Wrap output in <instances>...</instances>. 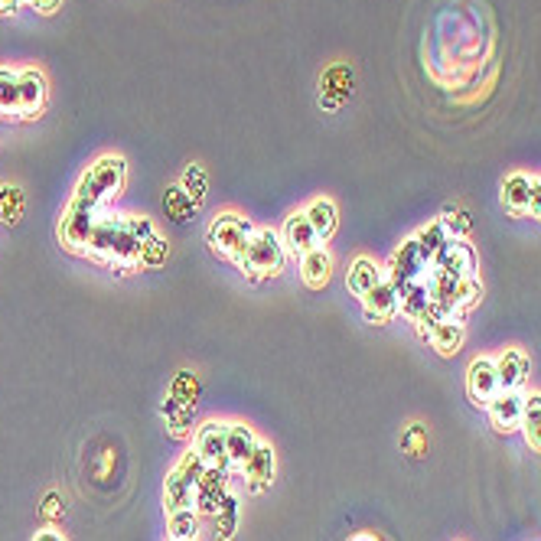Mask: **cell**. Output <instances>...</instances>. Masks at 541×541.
<instances>
[{"mask_svg":"<svg viewBox=\"0 0 541 541\" xmlns=\"http://www.w3.org/2000/svg\"><path fill=\"white\" fill-rule=\"evenodd\" d=\"M141 242L131 232L128 216H111L102 212V219L95 222V232L88 238L85 258H92L98 264H108L115 271H141Z\"/></svg>","mask_w":541,"mask_h":541,"instance_id":"6da1fadb","label":"cell"},{"mask_svg":"<svg viewBox=\"0 0 541 541\" xmlns=\"http://www.w3.org/2000/svg\"><path fill=\"white\" fill-rule=\"evenodd\" d=\"M124 183H128V160L121 154H105L88 163V170L79 176L72 196H79L98 209H108L124 193Z\"/></svg>","mask_w":541,"mask_h":541,"instance_id":"7a4b0ae2","label":"cell"},{"mask_svg":"<svg viewBox=\"0 0 541 541\" xmlns=\"http://www.w3.org/2000/svg\"><path fill=\"white\" fill-rule=\"evenodd\" d=\"M287 258H291V255H287V248L281 242V232L258 225L255 235H251L248 248H245V255L238 258L235 268L242 271L248 281H271V278H278V274L284 271Z\"/></svg>","mask_w":541,"mask_h":541,"instance_id":"3957f363","label":"cell"},{"mask_svg":"<svg viewBox=\"0 0 541 541\" xmlns=\"http://www.w3.org/2000/svg\"><path fill=\"white\" fill-rule=\"evenodd\" d=\"M255 229L258 225L245 216H238V212H219V216L209 222L206 242L212 248V255L238 264V258L245 255V248L251 242V235H255Z\"/></svg>","mask_w":541,"mask_h":541,"instance_id":"277c9868","label":"cell"},{"mask_svg":"<svg viewBox=\"0 0 541 541\" xmlns=\"http://www.w3.org/2000/svg\"><path fill=\"white\" fill-rule=\"evenodd\" d=\"M206 463L196 450H186L180 463L167 473V483H163V509L176 512V509H193L196 499V486L203 480Z\"/></svg>","mask_w":541,"mask_h":541,"instance_id":"5b68a950","label":"cell"},{"mask_svg":"<svg viewBox=\"0 0 541 541\" xmlns=\"http://www.w3.org/2000/svg\"><path fill=\"white\" fill-rule=\"evenodd\" d=\"M102 212L105 209H98L92 203H85V199L72 196L66 212H62V219H59V242L66 245L72 255H85L88 238H92L95 222L102 219Z\"/></svg>","mask_w":541,"mask_h":541,"instance_id":"8992f818","label":"cell"},{"mask_svg":"<svg viewBox=\"0 0 541 541\" xmlns=\"http://www.w3.org/2000/svg\"><path fill=\"white\" fill-rule=\"evenodd\" d=\"M496 362V375H499V392H522L528 382V372H532V359L528 352L519 346L502 349L499 356H493Z\"/></svg>","mask_w":541,"mask_h":541,"instance_id":"52a82bcc","label":"cell"},{"mask_svg":"<svg viewBox=\"0 0 541 541\" xmlns=\"http://www.w3.org/2000/svg\"><path fill=\"white\" fill-rule=\"evenodd\" d=\"M532 193H535V176L509 173L499 186V203L512 219H525L532 216Z\"/></svg>","mask_w":541,"mask_h":541,"instance_id":"ba28073f","label":"cell"},{"mask_svg":"<svg viewBox=\"0 0 541 541\" xmlns=\"http://www.w3.org/2000/svg\"><path fill=\"white\" fill-rule=\"evenodd\" d=\"M467 392L476 408H486L489 401L499 395V375H496V362L493 356H480L470 362L467 369Z\"/></svg>","mask_w":541,"mask_h":541,"instance_id":"9c48e42d","label":"cell"},{"mask_svg":"<svg viewBox=\"0 0 541 541\" xmlns=\"http://www.w3.org/2000/svg\"><path fill=\"white\" fill-rule=\"evenodd\" d=\"M225 437H229V424H222V421H206L196 431L193 450H196L199 457H203L206 467H229V454H225Z\"/></svg>","mask_w":541,"mask_h":541,"instance_id":"30bf717a","label":"cell"},{"mask_svg":"<svg viewBox=\"0 0 541 541\" xmlns=\"http://www.w3.org/2000/svg\"><path fill=\"white\" fill-rule=\"evenodd\" d=\"M434 271L454 274V278H476V251L467 238H447V245L434 258Z\"/></svg>","mask_w":541,"mask_h":541,"instance_id":"8fae6325","label":"cell"},{"mask_svg":"<svg viewBox=\"0 0 541 541\" xmlns=\"http://www.w3.org/2000/svg\"><path fill=\"white\" fill-rule=\"evenodd\" d=\"M229 467H206L203 473V480H199L196 486V499H193V509L199 515H216L219 506H222V499L229 496Z\"/></svg>","mask_w":541,"mask_h":541,"instance_id":"7c38bea8","label":"cell"},{"mask_svg":"<svg viewBox=\"0 0 541 541\" xmlns=\"http://www.w3.org/2000/svg\"><path fill=\"white\" fill-rule=\"evenodd\" d=\"M362 310H366V320L382 326V323H392L398 313H401V294L392 278H385L375 291H369L362 297Z\"/></svg>","mask_w":541,"mask_h":541,"instance_id":"4fadbf2b","label":"cell"},{"mask_svg":"<svg viewBox=\"0 0 541 541\" xmlns=\"http://www.w3.org/2000/svg\"><path fill=\"white\" fill-rule=\"evenodd\" d=\"M49 102V82L40 69H20V108H23V121L40 118Z\"/></svg>","mask_w":541,"mask_h":541,"instance_id":"5bb4252c","label":"cell"},{"mask_svg":"<svg viewBox=\"0 0 541 541\" xmlns=\"http://www.w3.org/2000/svg\"><path fill=\"white\" fill-rule=\"evenodd\" d=\"M522 408H525V392H499L486 405L489 424H493L499 434H515L522 424Z\"/></svg>","mask_w":541,"mask_h":541,"instance_id":"9a60e30c","label":"cell"},{"mask_svg":"<svg viewBox=\"0 0 541 541\" xmlns=\"http://www.w3.org/2000/svg\"><path fill=\"white\" fill-rule=\"evenodd\" d=\"M281 242H284L287 255H291V258H304L310 248L320 245V238H317V232H313L310 219L304 216V209L291 212V216L284 219V225H281Z\"/></svg>","mask_w":541,"mask_h":541,"instance_id":"2e32d148","label":"cell"},{"mask_svg":"<svg viewBox=\"0 0 541 541\" xmlns=\"http://www.w3.org/2000/svg\"><path fill=\"white\" fill-rule=\"evenodd\" d=\"M274 470H278V460H274V447L271 444H264V440H258V447H255V454H251L245 460V480H248V489L251 493H264L271 483H274Z\"/></svg>","mask_w":541,"mask_h":541,"instance_id":"e0dca14e","label":"cell"},{"mask_svg":"<svg viewBox=\"0 0 541 541\" xmlns=\"http://www.w3.org/2000/svg\"><path fill=\"white\" fill-rule=\"evenodd\" d=\"M388 278L385 274V268L375 258H369V255H359V258H352V264H349V271H346V287H349V294L352 297H366L369 291H375L382 281Z\"/></svg>","mask_w":541,"mask_h":541,"instance_id":"ac0fdd59","label":"cell"},{"mask_svg":"<svg viewBox=\"0 0 541 541\" xmlns=\"http://www.w3.org/2000/svg\"><path fill=\"white\" fill-rule=\"evenodd\" d=\"M427 343H431L437 349V356L444 359H454L457 352L463 349V343H467V323H463V317H447L440 320L431 333H427Z\"/></svg>","mask_w":541,"mask_h":541,"instance_id":"d6986e66","label":"cell"},{"mask_svg":"<svg viewBox=\"0 0 541 541\" xmlns=\"http://www.w3.org/2000/svg\"><path fill=\"white\" fill-rule=\"evenodd\" d=\"M333 278V255L326 245H317L310 248L304 258H300V281H304V287H310V291H323L326 284H330Z\"/></svg>","mask_w":541,"mask_h":541,"instance_id":"ffe728a7","label":"cell"},{"mask_svg":"<svg viewBox=\"0 0 541 541\" xmlns=\"http://www.w3.org/2000/svg\"><path fill=\"white\" fill-rule=\"evenodd\" d=\"M304 216L310 219L313 232H317V238H320V245L330 242L333 232H336V225H339V206L333 203V199L330 196L310 199V203L304 206Z\"/></svg>","mask_w":541,"mask_h":541,"instance_id":"44dd1931","label":"cell"},{"mask_svg":"<svg viewBox=\"0 0 541 541\" xmlns=\"http://www.w3.org/2000/svg\"><path fill=\"white\" fill-rule=\"evenodd\" d=\"M258 447V434L255 427L248 424H229V437H225V454H229V467L242 470L245 460L255 454Z\"/></svg>","mask_w":541,"mask_h":541,"instance_id":"7402d4cb","label":"cell"},{"mask_svg":"<svg viewBox=\"0 0 541 541\" xmlns=\"http://www.w3.org/2000/svg\"><path fill=\"white\" fill-rule=\"evenodd\" d=\"M0 121H23V108H20V69L0 66Z\"/></svg>","mask_w":541,"mask_h":541,"instance_id":"603a6c76","label":"cell"},{"mask_svg":"<svg viewBox=\"0 0 541 541\" xmlns=\"http://www.w3.org/2000/svg\"><path fill=\"white\" fill-rule=\"evenodd\" d=\"M519 431L525 437V444L541 454V392L525 395V408H522V424Z\"/></svg>","mask_w":541,"mask_h":541,"instance_id":"cb8c5ba5","label":"cell"},{"mask_svg":"<svg viewBox=\"0 0 541 541\" xmlns=\"http://www.w3.org/2000/svg\"><path fill=\"white\" fill-rule=\"evenodd\" d=\"M199 206L193 203V196L183 190V186H170L167 193H163V212H167L170 222H190L193 212Z\"/></svg>","mask_w":541,"mask_h":541,"instance_id":"d4e9b609","label":"cell"},{"mask_svg":"<svg viewBox=\"0 0 541 541\" xmlns=\"http://www.w3.org/2000/svg\"><path fill=\"white\" fill-rule=\"evenodd\" d=\"M170 541H196L199 538V512L196 509H176L167 519Z\"/></svg>","mask_w":541,"mask_h":541,"instance_id":"484cf974","label":"cell"},{"mask_svg":"<svg viewBox=\"0 0 541 541\" xmlns=\"http://www.w3.org/2000/svg\"><path fill=\"white\" fill-rule=\"evenodd\" d=\"M212 519H216V538H219V541H232L235 532H238V499H235L232 493L225 496L219 512L212 515Z\"/></svg>","mask_w":541,"mask_h":541,"instance_id":"4316f807","label":"cell"},{"mask_svg":"<svg viewBox=\"0 0 541 541\" xmlns=\"http://www.w3.org/2000/svg\"><path fill=\"white\" fill-rule=\"evenodd\" d=\"M163 418H167L170 431L180 437V434H186V427L193 424V405H183V401H176V398L163 401Z\"/></svg>","mask_w":541,"mask_h":541,"instance_id":"83f0119b","label":"cell"},{"mask_svg":"<svg viewBox=\"0 0 541 541\" xmlns=\"http://www.w3.org/2000/svg\"><path fill=\"white\" fill-rule=\"evenodd\" d=\"M20 216H23V193H20V186L4 183V186H0V222L14 225Z\"/></svg>","mask_w":541,"mask_h":541,"instance_id":"f1b7e54d","label":"cell"},{"mask_svg":"<svg viewBox=\"0 0 541 541\" xmlns=\"http://www.w3.org/2000/svg\"><path fill=\"white\" fill-rule=\"evenodd\" d=\"M180 186L186 193L193 196V203L196 206H203V199H206V190H209V180H206V170L199 167V163H190V167L183 170V180Z\"/></svg>","mask_w":541,"mask_h":541,"instance_id":"f546056e","label":"cell"},{"mask_svg":"<svg viewBox=\"0 0 541 541\" xmlns=\"http://www.w3.org/2000/svg\"><path fill=\"white\" fill-rule=\"evenodd\" d=\"M440 225H444L450 238H467V232H470V219L460 206H447L440 212Z\"/></svg>","mask_w":541,"mask_h":541,"instance_id":"4dcf8cb0","label":"cell"},{"mask_svg":"<svg viewBox=\"0 0 541 541\" xmlns=\"http://www.w3.org/2000/svg\"><path fill=\"white\" fill-rule=\"evenodd\" d=\"M167 255H170V245L163 242L160 235H154L150 242L141 248V268H160L163 261H167Z\"/></svg>","mask_w":541,"mask_h":541,"instance_id":"1f68e13d","label":"cell"},{"mask_svg":"<svg viewBox=\"0 0 541 541\" xmlns=\"http://www.w3.org/2000/svg\"><path fill=\"white\" fill-rule=\"evenodd\" d=\"M196 395H199L196 375H193V372H180V375H176V379H173V395H170V398L183 401V405H193Z\"/></svg>","mask_w":541,"mask_h":541,"instance_id":"d6a6232c","label":"cell"},{"mask_svg":"<svg viewBox=\"0 0 541 541\" xmlns=\"http://www.w3.org/2000/svg\"><path fill=\"white\" fill-rule=\"evenodd\" d=\"M401 447H405L411 457H421V454H424V447H427L424 427H421V424H411V427H408V434L401 437Z\"/></svg>","mask_w":541,"mask_h":541,"instance_id":"836d02e7","label":"cell"},{"mask_svg":"<svg viewBox=\"0 0 541 541\" xmlns=\"http://www.w3.org/2000/svg\"><path fill=\"white\" fill-rule=\"evenodd\" d=\"M20 4H23V7H30V10H36V14L49 17V14H56L62 0H20Z\"/></svg>","mask_w":541,"mask_h":541,"instance_id":"e575fe53","label":"cell"},{"mask_svg":"<svg viewBox=\"0 0 541 541\" xmlns=\"http://www.w3.org/2000/svg\"><path fill=\"white\" fill-rule=\"evenodd\" d=\"M532 219L541 222V176H535V193H532Z\"/></svg>","mask_w":541,"mask_h":541,"instance_id":"d590c367","label":"cell"},{"mask_svg":"<svg viewBox=\"0 0 541 541\" xmlns=\"http://www.w3.org/2000/svg\"><path fill=\"white\" fill-rule=\"evenodd\" d=\"M20 7V0H0V17H14Z\"/></svg>","mask_w":541,"mask_h":541,"instance_id":"8d00e7d4","label":"cell"},{"mask_svg":"<svg viewBox=\"0 0 541 541\" xmlns=\"http://www.w3.org/2000/svg\"><path fill=\"white\" fill-rule=\"evenodd\" d=\"M33 541H66V538H62L59 532H53V528H49V532H40Z\"/></svg>","mask_w":541,"mask_h":541,"instance_id":"74e56055","label":"cell"},{"mask_svg":"<svg viewBox=\"0 0 541 541\" xmlns=\"http://www.w3.org/2000/svg\"><path fill=\"white\" fill-rule=\"evenodd\" d=\"M59 512V496H49L46 499V515H56Z\"/></svg>","mask_w":541,"mask_h":541,"instance_id":"f35d334b","label":"cell"},{"mask_svg":"<svg viewBox=\"0 0 541 541\" xmlns=\"http://www.w3.org/2000/svg\"><path fill=\"white\" fill-rule=\"evenodd\" d=\"M352 541H379V538H372V535H356Z\"/></svg>","mask_w":541,"mask_h":541,"instance_id":"ab89813d","label":"cell"}]
</instances>
